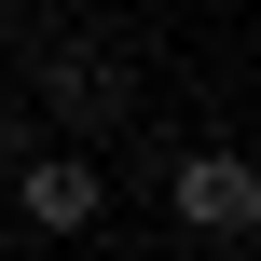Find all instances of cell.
Here are the masks:
<instances>
[{
    "label": "cell",
    "instance_id": "cell-3",
    "mask_svg": "<svg viewBox=\"0 0 261 261\" xmlns=\"http://www.w3.org/2000/svg\"><path fill=\"white\" fill-rule=\"evenodd\" d=\"M165 220H179V234H206V248H234V234L261 220L248 151H234V138H206V151H165Z\"/></svg>",
    "mask_w": 261,
    "mask_h": 261
},
{
    "label": "cell",
    "instance_id": "cell-1",
    "mask_svg": "<svg viewBox=\"0 0 261 261\" xmlns=\"http://www.w3.org/2000/svg\"><path fill=\"white\" fill-rule=\"evenodd\" d=\"M28 124H41L55 151H96L110 124H138V55H124V41H96V28L41 41V69H28Z\"/></svg>",
    "mask_w": 261,
    "mask_h": 261
},
{
    "label": "cell",
    "instance_id": "cell-2",
    "mask_svg": "<svg viewBox=\"0 0 261 261\" xmlns=\"http://www.w3.org/2000/svg\"><path fill=\"white\" fill-rule=\"evenodd\" d=\"M0 193H14V220H0V234H41V248H69V234H96V220H110V165H96V151H55V138H41V151H14V179H0Z\"/></svg>",
    "mask_w": 261,
    "mask_h": 261
},
{
    "label": "cell",
    "instance_id": "cell-4",
    "mask_svg": "<svg viewBox=\"0 0 261 261\" xmlns=\"http://www.w3.org/2000/svg\"><path fill=\"white\" fill-rule=\"evenodd\" d=\"M0 248H14V234H0Z\"/></svg>",
    "mask_w": 261,
    "mask_h": 261
}]
</instances>
